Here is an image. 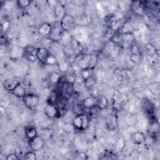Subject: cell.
Here are the masks:
<instances>
[{
    "label": "cell",
    "mask_w": 160,
    "mask_h": 160,
    "mask_svg": "<svg viewBox=\"0 0 160 160\" xmlns=\"http://www.w3.org/2000/svg\"><path fill=\"white\" fill-rule=\"evenodd\" d=\"M59 98H61V97H60L59 91H58L57 90L53 89L51 91L49 96L48 98L47 102H48V103H49V104H56Z\"/></svg>",
    "instance_id": "cell-27"
},
{
    "label": "cell",
    "mask_w": 160,
    "mask_h": 160,
    "mask_svg": "<svg viewBox=\"0 0 160 160\" xmlns=\"http://www.w3.org/2000/svg\"><path fill=\"white\" fill-rule=\"evenodd\" d=\"M11 93L19 99H23L28 94L25 86L21 82L15 88V89Z\"/></svg>",
    "instance_id": "cell-17"
},
{
    "label": "cell",
    "mask_w": 160,
    "mask_h": 160,
    "mask_svg": "<svg viewBox=\"0 0 160 160\" xmlns=\"http://www.w3.org/2000/svg\"><path fill=\"white\" fill-rule=\"evenodd\" d=\"M134 31H135V28L133 24L131 23L130 21H128V20H125L122 23L119 29H118V32L122 35L133 34Z\"/></svg>",
    "instance_id": "cell-14"
},
{
    "label": "cell",
    "mask_w": 160,
    "mask_h": 160,
    "mask_svg": "<svg viewBox=\"0 0 160 160\" xmlns=\"http://www.w3.org/2000/svg\"><path fill=\"white\" fill-rule=\"evenodd\" d=\"M147 88L153 95H159L160 93V83L159 81H155L149 83Z\"/></svg>",
    "instance_id": "cell-24"
},
{
    "label": "cell",
    "mask_w": 160,
    "mask_h": 160,
    "mask_svg": "<svg viewBox=\"0 0 160 160\" xmlns=\"http://www.w3.org/2000/svg\"><path fill=\"white\" fill-rule=\"evenodd\" d=\"M142 108L144 114L150 118H153L155 111V107L154 104L148 99L144 98L142 100Z\"/></svg>",
    "instance_id": "cell-11"
},
{
    "label": "cell",
    "mask_w": 160,
    "mask_h": 160,
    "mask_svg": "<svg viewBox=\"0 0 160 160\" xmlns=\"http://www.w3.org/2000/svg\"><path fill=\"white\" fill-rule=\"evenodd\" d=\"M50 50L46 47H39L37 50L38 61L42 64H46V61L51 54Z\"/></svg>",
    "instance_id": "cell-12"
},
{
    "label": "cell",
    "mask_w": 160,
    "mask_h": 160,
    "mask_svg": "<svg viewBox=\"0 0 160 160\" xmlns=\"http://www.w3.org/2000/svg\"><path fill=\"white\" fill-rule=\"evenodd\" d=\"M74 19H75L76 25L78 26H81V27L88 26L91 22V18L85 14L77 16L74 18Z\"/></svg>",
    "instance_id": "cell-20"
},
{
    "label": "cell",
    "mask_w": 160,
    "mask_h": 160,
    "mask_svg": "<svg viewBox=\"0 0 160 160\" xmlns=\"http://www.w3.org/2000/svg\"><path fill=\"white\" fill-rule=\"evenodd\" d=\"M59 95L61 99L69 100L75 93L74 88V82L68 81H63L59 88Z\"/></svg>",
    "instance_id": "cell-2"
},
{
    "label": "cell",
    "mask_w": 160,
    "mask_h": 160,
    "mask_svg": "<svg viewBox=\"0 0 160 160\" xmlns=\"http://www.w3.org/2000/svg\"><path fill=\"white\" fill-rule=\"evenodd\" d=\"M130 51L131 54H141L139 47L135 42L130 44Z\"/></svg>",
    "instance_id": "cell-40"
},
{
    "label": "cell",
    "mask_w": 160,
    "mask_h": 160,
    "mask_svg": "<svg viewBox=\"0 0 160 160\" xmlns=\"http://www.w3.org/2000/svg\"><path fill=\"white\" fill-rule=\"evenodd\" d=\"M6 160H18L19 158L15 153H10L6 157Z\"/></svg>",
    "instance_id": "cell-44"
},
{
    "label": "cell",
    "mask_w": 160,
    "mask_h": 160,
    "mask_svg": "<svg viewBox=\"0 0 160 160\" xmlns=\"http://www.w3.org/2000/svg\"><path fill=\"white\" fill-rule=\"evenodd\" d=\"M109 105L108 98L104 96H100L96 98V107L99 110H104L108 108Z\"/></svg>",
    "instance_id": "cell-22"
},
{
    "label": "cell",
    "mask_w": 160,
    "mask_h": 160,
    "mask_svg": "<svg viewBox=\"0 0 160 160\" xmlns=\"http://www.w3.org/2000/svg\"><path fill=\"white\" fill-rule=\"evenodd\" d=\"M131 141L134 144L141 145L146 142V138L144 133L141 131H135L131 136Z\"/></svg>",
    "instance_id": "cell-15"
},
{
    "label": "cell",
    "mask_w": 160,
    "mask_h": 160,
    "mask_svg": "<svg viewBox=\"0 0 160 160\" xmlns=\"http://www.w3.org/2000/svg\"><path fill=\"white\" fill-rule=\"evenodd\" d=\"M121 52V46L119 44H116L115 46L114 47L113 49L111 52L110 54L109 55V57L111 59H116L117 58Z\"/></svg>",
    "instance_id": "cell-33"
},
{
    "label": "cell",
    "mask_w": 160,
    "mask_h": 160,
    "mask_svg": "<svg viewBox=\"0 0 160 160\" xmlns=\"http://www.w3.org/2000/svg\"><path fill=\"white\" fill-rule=\"evenodd\" d=\"M129 59L134 64H139L141 61V54H131L129 56Z\"/></svg>",
    "instance_id": "cell-36"
},
{
    "label": "cell",
    "mask_w": 160,
    "mask_h": 160,
    "mask_svg": "<svg viewBox=\"0 0 160 160\" xmlns=\"http://www.w3.org/2000/svg\"><path fill=\"white\" fill-rule=\"evenodd\" d=\"M52 25L49 22H43L38 27V34L42 37L49 38L52 31Z\"/></svg>",
    "instance_id": "cell-13"
},
{
    "label": "cell",
    "mask_w": 160,
    "mask_h": 160,
    "mask_svg": "<svg viewBox=\"0 0 160 160\" xmlns=\"http://www.w3.org/2000/svg\"><path fill=\"white\" fill-rule=\"evenodd\" d=\"M10 58L13 60H18L23 56V48H14L10 51Z\"/></svg>",
    "instance_id": "cell-25"
},
{
    "label": "cell",
    "mask_w": 160,
    "mask_h": 160,
    "mask_svg": "<svg viewBox=\"0 0 160 160\" xmlns=\"http://www.w3.org/2000/svg\"><path fill=\"white\" fill-rule=\"evenodd\" d=\"M114 147L117 149V151L122 152L123 149L126 147L125 140L122 138H119L115 143Z\"/></svg>",
    "instance_id": "cell-32"
},
{
    "label": "cell",
    "mask_w": 160,
    "mask_h": 160,
    "mask_svg": "<svg viewBox=\"0 0 160 160\" xmlns=\"http://www.w3.org/2000/svg\"><path fill=\"white\" fill-rule=\"evenodd\" d=\"M61 79V75L58 72H52L50 73L49 77H48V81L49 84H57L60 82V80Z\"/></svg>",
    "instance_id": "cell-28"
},
{
    "label": "cell",
    "mask_w": 160,
    "mask_h": 160,
    "mask_svg": "<svg viewBox=\"0 0 160 160\" xmlns=\"http://www.w3.org/2000/svg\"><path fill=\"white\" fill-rule=\"evenodd\" d=\"M84 82L85 86L88 89H91L92 87H94V86L96 84V81H95V79L94 78L93 76H92V77L89 78V79H86Z\"/></svg>",
    "instance_id": "cell-39"
},
{
    "label": "cell",
    "mask_w": 160,
    "mask_h": 160,
    "mask_svg": "<svg viewBox=\"0 0 160 160\" xmlns=\"http://www.w3.org/2000/svg\"><path fill=\"white\" fill-rule=\"evenodd\" d=\"M57 64H58V59L55 56V55L51 54L46 61V65L52 66V65H57Z\"/></svg>",
    "instance_id": "cell-37"
},
{
    "label": "cell",
    "mask_w": 160,
    "mask_h": 160,
    "mask_svg": "<svg viewBox=\"0 0 160 160\" xmlns=\"http://www.w3.org/2000/svg\"><path fill=\"white\" fill-rule=\"evenodd\" d=\"M44 112L46 116L50 119H54L60 116L61 111L57 104L47 103L44 108Z\"/></svg>",
    "instance_id": "cell-6"
},
{
    "label": "cell",
    "mask_w": 160,
    "mask_h": 160,
    "mask_svg": "<svg viewBox=\"0 0 160 160\" xmlns=\"http://www.w3.org/2000/svg\"><path fill=\"white\" fill-rule=\"evenodd\" d=\"M99 61V56L97 54L95 53H92L91 54V57H90V61H89V69H94L98 65Z\"/></svg>",
    "instance_id": "cell-30"
},
{
    "label": "cell",
    "mask_w": 160,
    "mask_h": 160,
    "mask_svg": "<svg viewBox=\"0 0 160 160\" xmlns=\"http://www.w3.org/2000/svg\"><path fill=\"white\" fill-rule=\"evenodd\" d=\"M119 74L124 78H129L132 76L131 71L129 69H122L119 71Z\"/></svg>",
    "instance_id": "cell-41"
},
{
    "label": "cell",
    "mask_w": 160,
    "mask_h": 160,
    "mask_svg": "<svg viewBox=\"0 0 160 160\" xmlns=\"http://www.w3.org/2000/svg\"><path fill=\"white\" fill-rule=\"evenodd\" d=\"M90 123L89 115L84 113L76 114L72 120V126L75 130L79 131H85Z\"/></svg>",
    "instance_id": "cell-1"
},
{
    "label": "cell",
    "mask_w": 160,
    "mask_h": 160,
    "mask_svg": "<svg viewBox=\"0 0 160 160\" xmlns=\"http://www.w3.org/2000/svg\"><path fill=\"white\" fill-rule=\"evenodd\" d=\"M25 106L31 111H35L37 109L39 101L40 98L39 96L37 94H32V93H28L26 96L22 99Z\"/></svg>",
    "instance_id": "cell-4"
},
{
    "label": "cell",
    "mask_w": 160,
    "mask_h": 160,
    "mask_svg": "<svg viewBox=\"0 0 160 160\" xmlns=\"http://www.w3.org/2000/svg\"><path fill=\"white\" fill-rule=\"evenodd\" d=\"M90 57L91 54H85L80 57L78 62V66L80 68V70L88 68L90 61Z\"/></svg>",
    "instance_id": "cell-21"
},
{
    "label": "cell",
    "mask_w": 160,
    "mask_h": 160,
    "mask_svg": "<svg viewBox=\"0 0 160 160\" xmlns=\"http://www.w3.org/2000/svg\"><path fill=\"white\" fill-rule=\"evenodd\" d=\"M146 48L147 51L150 52V53H154L156 52L155 47L153 45H152L151 44H147L146 46Z\"/></svg>",
    "instance_id": "cell-45"
},
{
    "label": "cell",
    "mask_w": 160,
    "mask_h": 160,
    "mask_svg": "<svg viewBox=\"0 0 160 160\" xmlns=\"http://www.w3.org/2000/svg\"><path fill=\"white\" fill-rule=\"evenodd\" d=\"M59 22L64 32H69L71 31L76 26L74 17L68 14H66L60 20Z\"/></svg>",
    "instance_id": "cell-3"
},
{
    "label": "cell",
    "mask_w": 160,
    "mask_h": 160,
    "mask_svg": "<svg viewBox=\"0 0 160 160\" xmlns=\"http://www.w3.org/2000/svg\"><path fill=\"white\" fill-rule=\"evenodd\" d=\"M24 134L28 140L30 141L38 136V131L35 127L32 126H28L24 129Z\"/></svg>",
    "instance_id": "cell-23"
},
{
    "label": "cell",
    "mask_w": 160,
    "mask_h": 160,
    "mask_svg": "<svg viewBox=\"0 0 160 160\" xmlns=\"http://www.w3.org/2000/svg\"><path fill=\"white\" fill-rule=\"evenodd\" d=\"M64 32L62 30L60 22L56 21L52 28V31L49 39L53 42H58L62 39Z\"/></svg>",
    "instance_id": "cell-5"
},
{
    "label": "cell",
    "mask_w": 160,
    "mask_h": 160,
    "mask_svg": "<svg viewBox=\"0 0 160 160\" xmlns=\"http://www.w3.org/2000/svg\"><path fill=\"white\" fill-rule=\"evenodd\" d=\"M38 48L32 46H26L23 48V57L30 62H34L38 61L37 58Z\"/></svg>",
    "instance_id": "cell-8"
},
{
    "label": "cell",
    "mask_w": 160,
    "mask_h": 160,
    "mask_svg": "<svg viewBox=\"0 0 160 160\" xmlns=\"http://www.w3.org/2000/svg\"><path fill=\"white\" fill-rule=\"evenodd\" d=\"M58 68H59V69L61 71V72H66L67 71L68 69H69V65L68 64V62L62 59V60H61L60 61H58V64H57Z\"/></svg>",
    "instance_id": "cell-34"
},
{
    "label": "cell",
    "mask_w": 160,
    "mask_h": 160,
    "mask_svg": "<svg viewBox=\"0 0 160 160\" xmlns=\"http://www.w3.org/2000/svg\"><path fill=\"white\" fill-rule=\"evenodd\" d=\"M19 83L20 82L16 78H8L4 81L3 87L5 90L11 92Z\"/></svg>",
    "instance_id": "cell-16"
},
{
    "label": "cell",
    "mask_w": 160,
    "mask_h": 160,
    "mask_svg": "<svg viewBox=\"0 0 160 160\" xmlns=\"http://www.w3.org/2000/svg\"><path fill=\"white\" fill-rule=\"evenodd\" d=\"M69 43L73 50L74 56H79L81 54V52L82 51V47L80 43L75 39H71Z\"/></svg>",
    "instance_id": "cell-26"
},
{
    "label": "cell",
    "mask_w": 160,
    "mask_h": 160,
    "mask_svg": "<svg viewBox=\"0 0 160 160\" xmlns=\"http://www.w3.org/2000/svg\"><path fill=\"white\" fill-rule=\"evenodd\" d=\"M16 2L19 8L21 9H24L31 5L32 1L28 0H18Z\"/></svg>",
    "instance_id": "cell-35"
},
{
    "label": "cell",
    "mask_w": 160,
    "mask_h": 160,
    "mask_svg": "<svg viewBox=\"0 0 160 160\" xmlns=\"http://www.w3.org/2000/svg\"><path fill=\"white\" fill-rule=\"evenodd\" d=\"M93 72H94V69H91L89 68L80 70L81 76L83 81H84L86 79H89V78L93 76Z\"/></svg>",
    "instance_id": "cell-31"
},
{
    "label": "cell",
    "mask_w": 160,
    "mask_h": 160,
    "mask_svg": "<svg viewBox=\"0 0 160 160\" xmlns=\"http://www.w3.org/2000/svg\"><path fill=\"white\" fill-rule=\"evenodd\" d=\"M81 102L86 110H90L96 106V98L92 96H88L83 99Z\"/></svg>",
    "instance_id": "cell-19"
},
{
    "label": "cell",
    "mask_w": 160,
    "mask_h": 160,
    "mask_svg": "<svg viewBox=\"0 0 160 160\" xmlns=\"http://www.w3.org/2000/svg\"><path fill=\"white\" fill-rule=\"evenodd\" d=\"M24 158L26 160H36V152L31 150L25 152L24 154Z\"/></svg>",
    "instance_id": "cell-38"
},
{
    "label": "cell",
    "mask_w": 160,
    "mask_h": 160,
    "mask_svg": "<svg viewBox=\"0 0 160 160\" xmlns=\"http://www.w3.org/2000/svg\"><path fill=\"white\" fill-rule=\"evenodd\" d=\"M112 106L113 109L116 111H119L121 109V103L116 99H113L112 101Z\"/></svg>",
    "instance_id": "cell-42"
},
{
    "label": "cell",
    "mask_w": 160,
    "mask_h": 160,
    "mask_svg": "<svg viewBox=\"0 0 160 160\" xmlns=\"http://www.w3.org/2000/svg\"><path fill=\"white\" fill-rule=\"evenodd\" d=\"M130 10L135 14L139 16H142L146 13V8L144 2L141 1H131L129 5Z\"/></svg>",
    "instance_id": "cell-9"
},
{
    "label": "cell",
    "mask_w": 160,
    "mask_h": 160,
    "mask_svg": "<svg viewBox=\"0 0 160 160\" xmlns=\"http://www.w3.org/2000/svg\"><path fill=\"white\" fill-rule=\"evenodd\" d=\"M45 145L44 139L38 135L31 140L29 141V146L31 149L34 152H38L41 150Z\"/></svg>",
    "instance_id": "cell-10"
},
{
    "label": "cell",
    "mask_w": 160,
    "mask_h": 160,
    "mask_svg": "<svg viewBox=\"0 0 160 160\" xmlns=\"http://www.w3.org/2000/svg\"><path fill=\"white\" fill-rule=\"evenodd\" d=\"M105 125L109 131H116L118 128V117L116 114H108L105 119Z\"/></svg>",
    "instance_id": "cell-7"
},
{
    "label": "cell",
    "mask_w": 160,
    "mask_h": 160,
    "mask_svg": "<svg viewBox=\"0 0 160 160\" xmlns=\"http://www.w3.org/2000/svg\"><path fill=\"white\" fill-rule=\"evenodd\" d=\"M9 27V23L8 21H5L1 24V32H6Z\"/></svg>",
    "instance_id": "cell-43"
},
{
    "label": "cell",
    "mask_w": 160,
    "mask_h": 160,
    "mask_svg": "<svg viewBox=\"0 0 160 160\" xmlns=\"http://www.w3.org/2000/svg\"><path fill=\"white\" fill-rule=\"evenodd\" d=\"M116 44V43L111 39H109L108 42H106V43L104 45V49H103L104 54L107 56H109V55L110 54L111 52L112 51V50L113 49V48Z\"/></svg>",
    "instance_id": "cell-29"
},
{
    "label": "cell",
    "mask_w": 160,
    "mask_h": 160,
    "mask_svg": "<svg viewBox=\"0 0 160 160\" xmlns=\"http://www.w3.org/2000/svg\"><path fill=\"white\" fill-rule=\"evenodd\" d=\"M65 14H66V12H65V8L64 5L61 3L57 4L54 8V19H56L57 21L59 22L60 20L62 18V17Z\"/></svg>",
    "instance_id": "cell-18"
}]
</instances>
